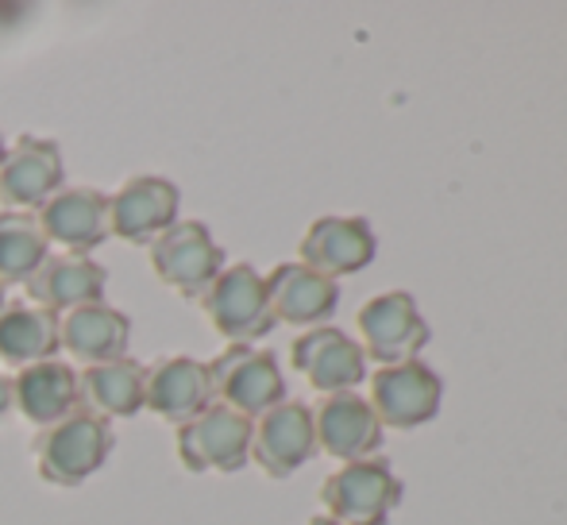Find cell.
Here are the masks:
<instances>
[{
  "label": "cell",
  "instance_id": "6da1fadb",
  "mask_svg": "<svg viewBox=\"0 0 567 525\" xmlns=\"http://www.w3.org/2000/svg\"><path fill=\"white\" fill-rule=\"evenodd\" d=\"M113 425L85 410H74L70 418L39 429L31 452H35V472L51 487H82L90 475L105 467L113 456Z\"/></svg>",
  "mask_w": 567,
  "mask_h": 525
},
{
  "label": "cell",
  "instance_id": "7a4b0ae2",
  "mask_svg": "<svg viewBox=\"0 0 567 525\" xmlns=\"http://www.w3.org/2000/svg\"><path fill=\"white\" fill-rule=\"evenodd\" d=\"M209 325L231 344H251L275 329V309H270L267 278L251 262H236L217 275V282L197 298Z\"/></svg>",
  "mask_w": 567,
  "mask_h": 525
},
{
  "label": "cell",
  "instance_id": "3957f363",
  "mask_svg": "<svg viewBox=\"0 0 567 525\" xmlns=\"http://www.w3.org/2000/svg\"><path fill=\"white\" fill-rule=\"evenodd\" d=\"M405 487L386 460H355L332 472L321 487V503L329 518L340 525H386L390 514L402 506Z\"/></svg>",
  "mask_w": 567,
  "mask_h": 525
},
{
  "label": "cell",
  "instance_id": "277c9868",
  "mask_svg": "<svg viewBox=\"0 0 567 525\" xmlns=\"http://www.w3.org/2000/svg\"><path fill=\"white\" fill-rule=\"evenodd\" d=\"M213 398L244 418H262L286 402V379L275 352H259L251 344H228L217 360H209Z\"/></svg>",
  "mask_w": 567,
  "mask_h": 525
},
{
  "label": "cell",
  "instance_id": "5b68a950",
  "mask_svg": "<svg viewBox=\"0 0 567 525\" xmlns=\"http://www.w3.org/2000/svg\"><path fill=\"white\" fill-rule=\"evenodd\" d=\"M147 251H151V270H155L158 282L194 301L225 270V248L213 240L209 225H202V220H178Z\"/></svg>",
  "mask_w": 567,
  "mask_h": 525
},
{
  "label": "cell",
  "instance_id": "8992f818",
  "mask_svg": "<svg viewBox=\"0 0 567 525\" xmlns=\"http://www.w3.org/2000/svg\"><path fill=\"white\" fill-rule=\"evenodd\" d=\"M251 429H255L251 418L213 402L209 410L197 413L186 425H178V433H174L182 467L194 475L239 472V467H247V460H251Z\"/></svg>",
  "mask_w": 567,
  "mask_h": 525
},
{
  "label": "cell",
  "instance_id": "52a82bcc",
  "mask_svg": "<svg viewBox=\"0 0 567 525\" xmlns=\"http://www.w3.org/2000/svg\"><path fill=\"white\" fill-rule=\"evenodd\" d=\"M66 186L62 147L47 135H16L0 163V205L16 213H39Z\"/></svg>",
  "mask_w": 567,
  "mask_h": 525
},
{
  "label": "cell",
  "instance_id": "ba28073f",
  "mask_svg": "<svg viewBox=\"0 0 567 525\" xmlns=\"http://www.w3.org/2000/svg\"><path fill=\"white\" fill-rule=\"evenodd\" d=\"M359 337H363L367 360L390 368V363L413 360L433 340V329L421 317L410 290H386L359 309Z\"/></svg>",
  "mask_w": 567,
  "mask_h": 525
},
{
  "label": "cell",
  "instance_id": "9c48e42d",
  "mask_svg": "<svg viewBox=\"0 0 567 525\" xmlns=\"http://www.w3.org/2000/svg\"><path fill=\"white\" fill-rule=\"evenodd\" d=\"M182 194L171 178L135 174L116 194H109V228L127 244L151 248L171 225H178Z\"/></svg>",
  "mask_w": 567,
  "mask_h": 525
},
{
  "label": "cell",
  "instance_id": "30bf717a",
  "mask_svg": "<svg viewBox=\"0 0 567 525\" xmlns=\"http://www.w3.org/2000/svg\"><path fill=\"white\" fill-rule=\"evenodd\" d=\"M444 383L429 363L405 360L371 375V410L390 429H417L441 413Z\"/></svg>",
  "mask_w": 567,
  "mask_h": 525
},
{
  "label": "cell",
  "instance_id": "8fae6325",
  "mask_svg": "<svg viewBox=\"0 0 567 525\" xmlns=\"http://www.w3.org/2000/svg\"><path fill=\"white\" fill-rule=\"evenodd\" d=\"M317 456L313 410L306 402H282L255 418L251 429V460L270 480H290L298 467Z\"/></svg>",
  "mask_w": 567,
  "mask_h": 525
},
{
  "label": "cell",
  "instance_id": "7c38bea8",
  "mask_svg": "<svg viewBox=\"0 0 567 525\" xmlns=\"http://www.w3.org/2000/svg\"><path fill=\"white\" fill-rule=\"evenodd\" d=\"M290 360H293V368L309 379V387L321 391L324 398L355 391L367 379L363 344L351 340L343 329H332V325H317V329L301 332L290 344Z\"/></svg>",
  "mask_w": 567,
  "mask_h": 525
},
{
  "label": "cell",
  "instance_id": "4fadbf2b",
  "mask_svg": "<svg viewBox=\"0 0 567 525\" xmlns=\"http://www.w3.org/2000/svg\"><path fill=\"white\" fill-rule=\"evenodd\" d=\"M35 217L47 240L62 244L70 256H90L105 240H113V228H109V194H101L93 186H62Z\"/></svg>",
  "mask_w": 567,
  "mask_h": 525
},
{
  "label": "cell",
  "instance_id": "5bb4252c",
  "mask_svg": "<svg viewBox=\"0 0 567 525\" xmlns=\"http://www.w3.org/2000/svg\"><path fill=\"white\" fill-rule=\"evenodd\" d=\"M217 402L209 383V363L194 360V356H166V360L151 363L147 383H143V410L155 418L171 421L174 429L194 421Z\"/></svg>",
  "mask_w": 567,
  "mask_h": 525
},
{
  "label": "cell",
  "instance_id": "9a60e30c",
  "mask_svg": "<svg viewBox=\"0 0 567 525\" xmlns=\"http://www.w3.org/2000/svg\"><path fill=\"white\" fill-rule=\"evenodd\" d=\"M313 429H317V449L343 460V464L371 460L382 449L379 413L355 391L321 398V405L313 410Z\"/></svg>",
  "mask_w": 567,
  "mask_h": 525
},
{
  "label": "cell",
  "instance_id": "2e32d148",
  "mask_svg": "<svg viewBox=\"0 0 567 525\" xmlns=\"http://www.w3.org/2000/svg\"><path fill=\"white\" fill-rule=\"evenodd\" d=\"M109 270L90 256H47L39 262L35 275L23 282L31 306H43L51 313H70V309L93 306V301H105Z\"/></svg>",
  "mask_w": 567,
  "mask_h": 525
},
{
  "label": "cell",
  "instance_id": "e0dca14e",
  "mask_svg": "<svg viewBox=\"0 0 567 525\" xmlns=\"http://www.w3.org/2000/svg\"><path fill=\"white\" fill-rule=\"evenodd\" d=\"M267 294H270V309H275V321L298 325V329L329 325V317L340 306L337 278L317 275L306 262H278L267 275Z\"/></svg>",
  "mask_w": 567,
  "mask_h": 525
},
{
  "label": "cell",
  "instance_id": "ac0fdd59",
  "mask_svg": "<svg viewBox=\"0 0 567 525\" xmlns=\"http://www.w3.org/2000/svg\"><path fill=\"white\" fill-rule=\"evenodd\" d=\"M379 240L363 217H321L301 236V262L324 278L355 275L371 267Z\"/></svg>",
  "mask_w": 567,
  "mask_h": 525
},
{
  "label": "cell",
  "instance_id": "d6986e66",
  "mask_svg": "<svg viewBox=\"0 0 567 525\" xmlns=\"http://www.w3.org/2000/svg\"><path fill=\"white\" fill-rule=\"evenodd\" d=\"M143 383L147 368L132 356L78 371V410L101 421H127L143 410Z\"/></svg>",
  "mask_w": 567,
  "mask_h": 525
},
{
  "label": "cell",
  "instance_id": "ffe728a7",
  "mask_svg": "<svg viewBox=\"0 0 567 525\" xmlns=\"http://www.w3.org/2000/svg\"><path fill=\"white\" fill-rule=\"evenodd\" d=\"M59 332L66 356L70 360H82V368L120 360V356H127V344H132V321L116 306H109V301H93V306L62 313Z\"/></svg>",
  "mask_w": 567,
  "mask_h": 525
},
{
  "label": "cell",
  "instance_id": "44dd1931",
  "mask_svg": "<svg viewBox=\"0 0 567 525\" xmlns=\"http://www.w3.org/2000/svg\"><path fill=\"white\" fill-rule=\"evenodd\" d=\"M12 410L35 429L70 418L78 410V371L66 360H43L12 375Z\"/></svg>",
  "mask_w": 567,
  "mask_h": 525
},
{
  "label": "cell",
  "instance_id": "7402d4cb",
  "mask_svg": "<svg viewBox=\"0 0 567 525\" xmlns=\"http://www.w3.org/2000/svg\"><path fill=\"white\" fill-rule=\"evenodd\" d=\"M62 352L59 313L31 301H8L0 313V360L12 363L16 371L31 363L54 360Z\"/></svg>",
  "mask_w": 567,
  "mask_h": 525
},
{
  "label": "cell",
  "instance_id": "603a6c76",
  "mask_svg": "<svg viewBox=\"0 0 567 525\" xmlns=\"http://www.w3.org/2000/svg\"><path fill=\"white\" fill-rule=\"evenodd\" d=\"M51 256V240L39 228L35 213L0 209V282L23 286Z\"/></svg>",
  "mask_w": 567,
  "mask_h": 525
},
{
  "label": "cell",
  "instance_id": "cb8c5ba5",
  "mask_svg": "<svg viewBox=\"0 0 567 525\" xmlns=\"http://www.w3.org/2000/svg\"><path fill=\"white\" fill-rule=\"evenodd\" d=\"M8 410H12V379L0 371V418H4Z\"/></svg>",
  "mask_w": 567,
  "mask_h": 525
},
{
  "label": "cell",
  "instance_id": "d4e9b609",
  "mask_svg": "<svg viewBox=\"0 0 567 525\" xmlns=\"http://www.w3.org/2000/svg\"><path fill=\"white\" fill-rule=\"evenodd\" d=\"M309 525H340V522L329 518V514H317V518H309Z\"/></svg>",
  "mask_w": 567,
  "mask_h": 525
},
{
  "label": "cell",
  "instance_id": "484cf974",
  "mask_svg": "<svg viewBox=\"0 0 567 525\" xmlns=\"http://www.w3.org/2000/svg\"><path fill=\"white\" fill-rule=\"evenodd\" d=\"M4 306H8V286L0 282V313H4Z\"/></svg>",
  "mask_w": 567,
  "mask_h": 525
},
{
  "label": "cell",
  "instance_id": "4316f807",
  "mask_svg": "<svg viewBox=\"0 0 567 525\" xmlns=\"http://www.w3.org/2000/svg\"><path fill=\"white\" fill-rule=\"evenodd\" d=\"M4 151H8V143H4V135H0V163H4Z\"/></svg>",
  "mask_w": 567,
  "mask_h": 525
}]
</instances>
